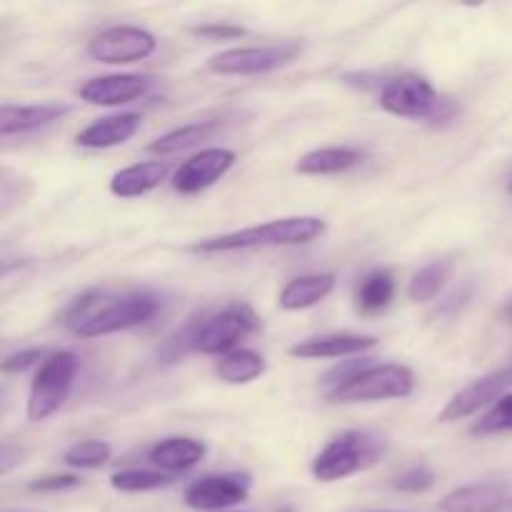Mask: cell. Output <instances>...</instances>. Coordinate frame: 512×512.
<instances>
[{"label":"cell","mask_w":512,"mask_h":512,"mask_svg":"<svg viewBox=\"0 0 512 512\" xmlns=\"http://www.w3.org/2000/svg\"><path fill=\"white\" fill-rule=\"evenodd\" d=\"M395 278L390 270H370L355 288V305L363 315H378L393 303Z\"/></svg>","instance_id":"7402d4cb"},{"label":"cell","mask_w":512,"mask_h":512,"mask_svg":"<svg viewBox=\"0 0 512 512\" xmlns=\"http://www.w3.org/2000/svg\"><path fill=\"white\" fill-rule=\"evenodd\" d=\"M385 453H388V440L383 435L370 430H343L315 455L310 473L318 483H338L373 468Z\"/></svg>","instance_id":"277c9868"},{"label":"cell","mask_w":512,"mask_h":512,"mask_svg":"<svg viewBox=\"0 0 512 512\" xmlns=\"http://www.w3.org/2000/svg\"><path fill=\"white\" fill-rule=\"evenodd\" d=\"M508 393H512V363L460 388L438 413V423H458L470 418L480 410H488Z\"/></svg>","instance_id":"30bf717a"},{"label":"cell","mask_w":512,"mask_h":512,"mask_svg":"<svg viewBox=\"0 0 512 512\" xmlns=\"http://www.w3.org/2000/svg\"><path fill=\"white\" fill-rule=\"evenodd\" d=\"M508 193L512 195V175H510V178H508Z\"/></svg>","instance_id":"836d02e7"},{"label":"cell","mask_w":512,"mask_h":512,"mask_svg":"<svg viewBox=\"0 0 512 512\" xmlns=\"http://www.w3.org/2000/svg\"><path fill=\"white\" fill-rule=\"evenodd\" d=\"M20 458H23V453H13V448L10 445H3V455H0V473L8 475L10 470H13V465L20 463Z\"/></svg>","instance_id":"d6a6232c"},{"label":"cell","mask_w":512,"mask_h":512,"mask_svg":"<svg viewBox=\"0 0 512 512\" xmlns=\"http://www.w3.org/2000/svg\"><path fill=\"white\" fill-rule=\"evenodd\" d=\"M78 365V355L73 350H53L43 360L30 380L28 405H25L30 423H45L68 403L78 378Z\"/></svg>","instance_id":"5b68a950"},{"label":"cell","mask_w":512,"mask_h":512,"mask_svg":"<svg viewBox=\"0 0 512 512\" xmlns=\"http://www.w3.org/2000/svg\"><path fill=\"white\" fill-rule=\"evenodd\" d=\"M440 512H512V485L500 480L460 485L438 503Z\"/></svg>","instance_id":"5bb4252c"},{"label":"cell","mask_w":512,"mask_h":512,"mask_svg":"<svg viewBox=\"0 0 512 512\" xmlns=\"http://www.w3.org/2000/svg\"><path fill=\"white\" fill-rule=\"evenodd\" d=\"M473 435H480V438H488V435H500L510 433L512 430V393L500 398L498 403L490 405L480 420L473 423Z\"/></svg>","instance_id":"83f0119b"},{"label":"cell","mask_w":512,"mask_h":512,"mask_svg":"<svg viewBox=\"0 0 512 512\" xmlns=\"http://www.w3.org/2000/svg\"><path fill=\"white\" fill-rule=\"evenodd\" d=\"M378 348L375 335L363 333H328L318 338H305L300 343L290 345V358L300 360H330V358H360Z\"/></svg>","instance_id":"9a60e30c"},{"label":"cell","mask_w":512,"mask_h":512,"mask_svg":"<svg viewBox=\"0 0 512 512\" xmlns=\"http://www.w3.org/2000/svg\"><path fill=\"white\" fill-rule=\"evenodd\" d=\"M83 480L73 473H53V475H43V478L33 480L28 485L30 493H63V490H73L80 488Z\"/></svg>","instance_id":"f546056e"},{"label":"cell","mask_w":512,"mask_h":512,"mask_svg":"<svg viewBox=\"0 0 512 512\" xmlns=\"http://www.w3.org/2000/svg\"><path fill=\"white\" fill-rule=\"evenodd\" d=\"M93 305V295H85L68 310L65 323L78 338H103V335L138 328V325L150 323L160 310V300L153 293L123 295V298H115L113 303L100 305L98 310H93Z\"/></svg>","instance_id":"3957f363"},{"label":"cell","mask_w":512,"mask_h":512,"mask_svg":"<svg viewBox=\"0 0 512 512\" xmlns=\"http://www.w3.org/2000/svg\"><path fill=\"white\" fill-rule=\"evenodd\" d=\"M365 160V153L358 148H348V145H330V148L310 150V153L300 155L295 163V173L300 175H338L345 170H353Z\"/></svg>","instance_id":"44dd1931"},{"label":"cell","mask_w":512,"mask_h":512,"mask_svg":"<svg viewBox=\"0 0 512 512\" xmlns=\"http://www.w3.org/2000/svg\"><path fill=\"white\" fill-rule=\"evenodd\" d=\"M48 350L45 348H28V350H18V353L8 355L3 360V373H23V370L33 368V365H43V360L48 358Z\"/></svg>","instance_id":"4dcf8cb0"},{"label":"cell","mask_w":512,"mask_h":512,"mask_svg":"<svg viewBox=\"0 0 512 512\" xmlns=\"http://www.w3.org/2000/svg\"><path fill=\"white\" fill-rule=\"evenodd\" d=\"M305 45L300 40H285L273 45H245L225 48L208 60V70L215 75H265L293 63Z\"/></svg>","instance_id":"52a82bcc"},{"label":"cell","mask_w":512,"mask_h":512,"mask_svg":"<svg viewBox=\"0 0 512 512\" xmlns=\"http://www.w3.org/2000/svg\"><path fill=\"white\" fill-rule=\"evenodd\" d=\"M450 273H453V263L450 260H433L425 268L410 278L408 283V298L413 303H430L440 295V290L448 285Z\"/></svg>","instance_id":"d4e9b609"},{"label":"cell","mask_w":512,"mask_h":512,"mask_svg":"<svg viewBox=\"0 0 512 512\" xmlns=\"http://www.w3.org/2000/svg\"><path fill=\"white\" fill-rule=\"evenodd\" d=\"M415 390V373L400 363H370L355 378L328 390L325 398L333 405L380 403V400L410 398Z\"/></svg>","instance_id":"8992f818"},{"label":"cell","mask_w":512,"mask_h":512,"mask_svg":"<svg viewBox=\"0 0 512 512\" xmlns=\"http://www.w3.org/2000/svg\"><path fill=\"white\" fill-rule=\"evenodd\" d=\"M170 168L165 160H143V163H133L128 168H120L118 173L110 178V193L115 198H140L148 195L150 190L158 188L165 178H168Z\"/></svg>","instance_id":"ffe728a7"},{"label":"cell","mask_w":512,"mask_h":512,"mask_svg":"<svg viewBox=\"0 0 512 512\" xmlns=\"http://www.w3.org/2000/svg\"><path fill=\"white\" fill-rule=\"evenodd\" d=\"M338 285V278L335 273H310L300 275V278H293L285 283V288L280 290L278 305L288 313H295V310H308L313 305L323 303L325 298H330Z\"/></svg>","instance_id":"d6986e66"},{"label":"cell","mask_w":512,"mask_h":512,"mask_svg":"<svg viewBox=\"0 0 512 512\" xmlns=\"http://www.w3.org/2000/svg\"><path fill=\"white\" fill-rule=\"evenodd\" d=\"M70 105L65 103H35V105H13L3 103L0 108V135L10 138V135H23L30 130L45 128V125L55 123L63 115L70 113Z\"/></svg>","instance_id":"e0dca14e"},{"label":"cell","mask_w":512,"mask_h":512,"mask_svg":"<svg viewBox=\"0 0 512 512\" xmlns=\"http://www.w3.org/2000/svg\"><path fill=\"white\" fill-rule=\"evenodd\" d=\"M375 512H390V510H375Z\"/></svg>","instance_id":"e575fe53"},{"label":"cell","mask_w":512,"mask_h":512,"mask_svg":"<svg viewBox=\"0 0 512 512\" xmlns=\"http://www.w3.org/2000/svg\"><path fill=\"white\" fill-rule=\"evenodd\" d=\"M435 485V473L428 465H413V468L403 470L398 478L393 480V488L400 493H425Z\"/></svg>","instance_id":"f1b7e54d"},{"label":"cell","mask_w":512,"mask_h":512,"mask_svg":"<svg viewBox=\"0 0 512 512\" xmlns=\"http://www.w3.org/2000/svg\"><path fill=\"white\" fill-rule=\"evenodd\" d=\"M235 150L230 148H203L200 153L190 155L183 165L173 173L170 183L173 190L180 195H195L200 190H208L210 185H215L218 180H223L225 175L233 170Z\"/></svg>","instance_id":"7c38bea8"},{"label":"cell","mask_w":512,"mask_h":512,"mask_svg":"<svg viewBox=\"0 0 512 512\" xmlns=\"http://www.w3.org/2000/svg\"><path fill=\"white\" fill-rule=\"evenodd\" d=\"M253 478L248 473H213L193 480L183 490V500L190 510L225 512L245 503Z\"/></svg>","instance_id":"8fae6325"},{"label":"cell","mask_w":512,"mask_h":512,"mask_svg":"<svg viewBox=\"0 0 512 512\" xmlns=\"http://www.w3.org/2000/svg\"><path fill=\"white\" fill-rule=\"evenodd\" d=\"M265 370H268V363H265L263 355L250 348L233 350V353L223 355L215 365V375L228 385L253 383L260 375H265Z\"/></svg>","instance_id":"603a6c76"},{"label":"cell","mask_w":512,"mask_h":512,"mask_svg":"<svg viewBox=\"0 0 512 512\" xmlns=\"http://www.w3.org/2000/svg\"><path fill=\"white\" fill-rule=\"evenodd\" d=\"M158 50V38L138 25H110L88 43V58L105 65H128L150 58Z\"/></svg>","instance_id":"9c48e42d"},{"label":"cell","mask_w":512,"mask_h":512,"mask_svg":"<svg viewBox=\"0 0 512 512\" xmlns=\"http://www.w3.org/2000/svg\"><path fill=\"white\" fill-rule=\"evenodd\" d=\"M260 328V318L250 305L233 303L218 313L208 315L203 320L185 325L183 330L173 335L165 343L163 355L170 360L183 358L185 353L200 355H228L238 350L248 335H253Z\"/></svg>","instance_id":"6da1fadb"},{"label":"cell","mask_w":512,"mask_h":512,"mask_svg":"<svg viewBox=\"0 0 512 512\" xmlns=\"http://www.w3.org/2000/svg\"><path fill=\"white\" fill-rule=\"evenodd\" d=\"M113 445L105 440H80L63 453V463L73 470H98L110 463Z\"/></svg>","instance_id":"4316f807"},{"label":"cell","mask_w":512,"mask_h":512,"mask_svg":"<svg viewBox=\"0 0 512 512\" xmlns=\"http://www.w3.org/2000/svg\"><path fill=\"white\" fill-rule=\"evenodd\" d=\"M205 458V443L188 438V435H173V438L158 440L153 448L148 450V460L158 470L168 475L188 473L200 460Z\"/></svg>","instance_id":"ac0fdd59"},{"label":"cell","mask_w":512,"mask_h":512,"mask_svg":"<svg viewBox=\"0 0 512 512\" xmlns=\"http://www.w3.org/2000/svg\"><path fill=\"white\" fill-rule=\"evenodd\" d=\"M143 125L140 113H118L93 120L75 135V145L85 150H108L133 138Z\"/></svg>","instance_id":"2e32d148"},{"label":"cell","mask_w":512,"mask_h":512,"mask_svg":"<svg viewBox=\"0 0 512 512\" xmlns=\"http://www.w3.org/2000/svg\"><path fill=\"white\" fill-rule=\"evenodd\" d=\"M153 88V78L140 73H113L98 75V78L85 80L78 88V98L88 105H100V108H118L133 100L145 98Z\"/></svg>","instance_id":"4fadbf2b"},{"label":"cell","mask_w":512,"mask_h":512,"mask_svg":"<svg viewBox=\"0 0 512 512\" xmlns=\"http://www.w3.org/2000/svg\"><path fill=\"white\" fill-rule=\"evenodd\" d=\"M215 130H218V123H210V120L180 125V128H173L168 130V133L160 135V138H155L153 143L148 145V153L158 155V158L185 153V150L195 148V145H200L203 140H208Z\"/></svg>","instance_id":"cb8c5ba5"},{"label":"cell","mask_w":512,"mask_h":512,"mask_svg":"<svg viewBox=\"0 0 512 512\" xmlns=\"http://www.w3.org/2000/svg\"><path fill=\"white\" fill-rule=\"evenodd\" d=\"M190 33L205 40H235V38H243L245 28H240V25H230V23H205V25H195V28H190Z\"/></svg>","instance_id":"1f68e13d"},{"label":"cell","mask_w":512,"mask_h":512,"mask_svg":"<svg viewBox=\"0 0 512 512\" xmlns=\"http://www.w3.org/2000/svg\"><path fill=\"white\" fill-rule=\"evenodd\" d=\"M440 103H443V98L435 90V85L420 73L395 75L380 90V108L390 115H398V118H435Z\"/></svg>","instance_id":"ba28073f"},{"label":"cell","mask_w":512,"mask_h":512,"mask_svg":"<svg viewBox=\"0 0 512 512\" xmlns=\"http://www.w3.org/2000/svg\"><path fill=\"white\" fill-rule=\"evenodd\" d=\"M173 483L175 475L148 468H125L110 475V488L118 493H153V490H163Z\"/></svg>","instance_id":"484cf974"},{"label":"cell","mask_w":512,"mask_h":512,"mask_svg":"<svg viewBox=\"0 0 512 512\" xmlns=\"http://www.w3.org/2000/svg\"><path fill=\"white\" fill-rule=\"evenodd\" d=\"M325 233H328V223L318 215H290V218L268 220V223L198 240L195 245H190V250L198 255H220L238 253V250L295 248V245L315 243Z\"/></svg>","instance_id":"7a4b0ae2"}]
</instances>
